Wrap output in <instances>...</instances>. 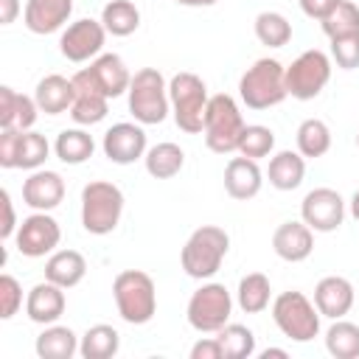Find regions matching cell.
Segmentation results:
<instances>
[{
  "instance_id": "obj_1",
  "label": "cell",
  "mask_w": 359,
  "mask_h": 359,
  "mask_svg": "<svg viewBox=\"0 0 359 359\" xmlns=\"http://www.w3.org/2000/svg\"><path fill=\"white\" fill-rule=\"evenodd\" d=\"M112 297L121 320L129 325H146L157 314V289L143 269L118 272L112 280Z\"/></svg>"
},
{
  "instance_id": "obj_2",
  "label": "cell",
  "mask_w": 359,
  "mask_h": 359,
  "mask_svg": "<svg viewBox=\"0 0 359 359\" xmlns=\"http://www.w3.org/2000/svg\"><path fill=\"white\" fill-rule=\"evenodd\" d=\"M227 250H230V236L216 224H202L188 236L180 252V264L188 278L205 280L219 272Z\"/></svg>"
},
{
  "instance_id": "obj_3",
  "label": "cell",
  "mask_w": 359,
  "mask_h": 359,
  "mask_svg": "<svg viewBox=\"0 0 359 359\" xmlns=\"http://www.w3.org/2000/svg\"><path fill=\"white\" fill-rule=\"evenodd\" d=\"M238 95L250 109H269L278 107L289 90H286V67L278 59H258L252 67L244 70L238 79Z\"/></svg>"
},
{
  "instance_id": "obj_4",
  "label": "cell",
  "mask_w": 359,
  "mask_h": 359,
  "mask_svg": "<svg viewBox=\"0 0 359 359\" xmlns=\"http://www.w3.org/2000/svg\"><path fill=\"white\" fill-rule=\"evenodd\" d=\"M129 95V112L137 123L151 126L163 123L165 115L171 112V98H168V84L157 67H140L132 76V84L126 90Z\"/></svg>"
},
{
  "instance_id": "obj_5",
  "label": "cell",
  "mask_w": 359,
  "mask_h": 359,
  "mask_svg": "<svg viewBox=\"0 0 359 359\" xmlns=\"http://www.w3.org/2000/svg\"><path fill=\"white\" fill-rule=\"evenodd\" d=\"M123 213V191L115 182L93 180L81 191V227L90 236H107L118 227Z\"/></svg>"
},
{
  "instance_id": "obj_6",
  "label": "cell",
  "mask_w": 359,
  "mask_h": 359,
  "mask_svg": "<svg viewBox=\"0 0 359 359\" xmlns=\"http://www.w3.org/2000/svg\"><path fill=\"white\" fill-rule=\"evenodd\" d=\"M168 98H171V115L174 123L188 132V135H199L205 129V112H208V87L196 73H177L168 81Z\"/></svg>"
},
{
  "instance_id": "obj_7",
  "label": "cell",
  "mask_w": 359,
  "mask_h": 359,
  "mask_svg": "<svg viewBox=\"0 0 359 359\" xmlns=\"http://www.w3.org/2000/svg\"><path fill=\"white\" fill-rule=\"evenodd\" d=\"M244 118H241V109L236 104L233 95L227 93H219V95H210L208 101V112H205V146L216 154H230V151H238V140H241V132H244Z\"/></svg>"
},
{
  "instance_id": "obj_8",
  "label": "cell",
  "mask_w": 359,
  "mask_h": 359,
  "mask_svg": "<svg viewBox=\"0 0 359 359\" xmlns=\"http://www.w3.org/2000/svg\"><path fill=\"white\" fill-rule=\"evenodd\" d=\"M272 320L280 328V334L294 342H311L320 334V311L297 289L280 292L272 300Z\"/></svg>"
},
{
  "instance_id": "obj_9",
  "label": "cell",
  "mask_w": 359,
  "mask_h": 359,
  "mask_svg": "<svg viewBox=\"0 0 359 359\" xmlns=\"http://www.w3.org/2000/svg\"><path fill=\"white\" fill-rule=\"evenodd\" d=\"M132 76L126 70V62L118 53H101L90 62V67H81L73 76L76 93H98L104 98H118L129 90Z\"/></svg>"
},
{
  "instance_id": "obj_10",
  "label": "cell",
  "mask_w": 359,
  "mask_h": 359,
  "mask_svg": "<svg viewBox=\"0 0 359 359\" xmlns=\"http://www.w3.org/2000/svg\"><path fill=\"white\" fill-rule=\"evenodd\" d=\"M230 311H233V297L224 289V283H202L185 309L188 325L199 334H216L219 328H224L230 323Z\"/></svg>"
},
{
  "instance_id": "obj_11",
  "label": "cell",
  "mask_w": 359,
  "mask_h": 359,
  "mask_svg": "<svg viewBox=\"0 0 359 359\" xmlns=\"http://www.w3.org/2000/svg\"><path fill=\"white\" fill-rule=\"evenodd\" d=\"M331 79V59L328 53L311 48L303 50L289 67H286V90L297 101H311L323 93V87Z\"/></svg>"
},
{
  "instance_id": "obj_12",
  "label": "cell",
  "mask_w": 359,
  "mask_h": 359,
  "mask_svg": "<svg viewBox=\"0 0 359 359\" xmlns=\"http://www.w3.org/2000/svg\"><path fill=\"white\" fill-rule=\"evenodd\" d=\"M62 241V227L48 210H34L22 219V224L14 233V244L25 258H42L53 252Z\"/></svg>"
},
{
  "instance_id": "obj_13",
  "label": "cell",
  "mask_w": 359,
  "mask_h": 359,
  "mask_svg": "<svg viewBox=\"0 0 359 359\" xmlns=\"http://www.w3.org/2000/svg\"><path fill=\"white\" fill-rule=\"evenodd\" d=\"M107 39V28L101 20H76L70 22L59 36V50L67 62H90L101 53Z\"/></svg>"
},
{
  "instance_id": "obj_14",
  "label": "cell",
  "mask_w": 359,
  "mask_h": 359,
  "mask_svg": "<svg viewBox=\"0 0 359 359\" xmlns=\"http://www.w3.org/2000/svg\"><path fill=\"white\" fill-rule=\"evenodd\" d=\"M300 219L314 233H331L345 219V199L334 188H314L300 202Z\"/></svg>"
},
{
  "instance_id": "obj_15",
  "label": "cell",
  "mask_w": 359,
  "mask_h": 359,
  "mask_svg": "<svg viewBox=\"0 0 359 359\" xmlns=\"http://www.w3.org/2000/svg\"><path fill=\"white\" fill-rule=\"evenodd\" d=\"M101 149H104V157L118 163V165H129L140 157H146V132H143V123H129V121H121V123H112L107 132H104V140H101Z\"/></svg>"
},
{
  "instance_id": "obj_16",
  "label": "cell",
  "mask_w": 359,
  "mask_h": 359,
  "mask_svg": "<svg viewBox=\"0 0 359 359\" xmlns=\"http://www.w3.org/2000/svg\"><path fill=\"white\" fill-rule=\"evenodd\" d=\"M65 199V180L56 171L36 168L22 182V202L34 210H53Z\"/></svg>"
},
{
  "instance_id": "obj_17",
  "label": "cell",
  "mask_w": 359,
  "mask_h": 359,
  "mask_svg": "<svg viewBox=\"0 0 359 359\" xmlns=\"http://www.w3.org/2000/svg\"><path fill=\"white\" fill-rule=\"evenodd\" d=\"M272 250L278 258L289 264L306 261L314 250V230L306 222H283L272 233Z\"/></svg>"
},
{
  "instance_id": "obj_18",
  "label": "cell",
  "mask_w": 359,
  "mask_h": 359,
  "mask_svg": "<svg viewBox=\"0 0 359 359\" xmlns=\"http://www.w3.org/2000/svg\"><path fill=\"white\" fill-rule=\"evenodd\" d=\"M65 306H67L65 289L50 283V280H42V283L31 286V292L25 297V314L36 325H53L65 314Z\"/></svg>"
},
{
  "instance_id": "obj_19",
  "label": "cell",
  "mask_w": 359,
  "mask_h": 359,
  "mask_svg": "<svg viewBox=\"0 0 359 359\" xmlns=\"http://www.w3.org/2000/svg\"><path fill=\"white\" fill-rule=\"evenodd\" d=\"M73 14V0H28L22 11V22L31 34H53Z\"/></svg>"
},
{
  "instance_id": "obj_20",
  "label": "cell",
  "mask_w": 359,
  "mask_h": 359,
  "mask_svg": "<svg viewBox=\"0 0 359 359\" xmlns=\"http://www.w3.org/2000/svg\"><path fill=\"white\" fill-rule=\"evenodd\" d=\"M314 306L320 317L339 320L353 306V283L342 275H328L314 286Z\"/></svg>"
},
{
  "instance_id": "obj_21",
  "label": "cell",
  "mask_w": 359,
  "mask_h": 359,
  "mask_svg": "<svg viewBox=\"0 0 359 359\" xmlns=\"http://www.w3.org/2000/svg\"><path fill=\"white\" fill-rule=\"evenodd\" d=\"M264 185V174L258 168L255 160L238 154V157H230V163L224 165V191L227 196L238 199V202H247L252 196H258Z\"/></svg>"
},
{
  "instance_id": "obj_22",
  "label": "cell",
  "mask_w": 359,
  "mask_h": 359,
  "mask_svg": "<svg viewBox=\"0 0 359 359\" xmlns=\"http://www.w3.org/2000/svg\"><path fill=\"white\" fill-rule=\"evenodd\" d=\"M34 101L39 107V112L45 115H62V112H70L73 101H76V87H73V79H65L59 73H50L45 79L36 81V90H34Z\"/></svg>"
},
{
  "instance_id": "obj_23",
  "label": "cell",
  "mask_w": 359,
  "mask_h": 359,
  "mask_svg": "<svg viewBox=\"0 0 359 359\" xmlns=\"http://www.w3.org/2000/svg\"><path fill=\"white\" fill-rule=\"evenodd\" d=\"M84 275H87V261L79 250H56L45 261V280H50L62 289L79 286L84 280Z\"/></svg>"
},
{
  "instance_id": "obj_24",
  "label": "cell",
  "mask_w": 359,
  "mask_h": 359,
  "mask_svg": "<svg viewBox=\"0 0 359 359\" xmlns=\"http://www.w3.org/2000/svg\"><path fill=\"white\" fill-rule=\"evenodd\" d=\"M266 177H269V185L272 188H278V191H294V188H300V182L306 177V157L300 151L283 149V151H278L269 160Z\"/></svg>"
},
{
  "instance_id": "obj_25",
  "label": "cell",
  "mask_w": 359,
  "mask_h": 359,
  "mask_svg": "<svg viewBox=\"0 0 359 359\" xmlns=\"http://www.w3.org/2000/svg\"><path fill=\"white\" fill-rule=\"evenodd\" d=\"M79 337L67 325H45V331L36 337L34 351L39 359H70L79 353Z\"/></svg>"
},
{
  "instance_id": "obj_26",
  "label": "cell",
  "mask_w": 359,
  "mask_h": 359,
  "mask_svg": "<svg viewBox=\"0 0 359 359\" xmlns=\"http://www.w3.org/2000/svg\"><path fill=\"white\" fill-rule=\"evenodd\" d=\"M53 151L62 163L67 165H81L93 157L95 151V140L93 135H87L84 129H62L56 135V143H53Z\"/></svg>"
},
{
  "instance_id": "obj_27",
  "label": "cell",
  "mask_w": 359,
  "mask_h": 359,
  "mask_svg": "<svg viewBox=\"0 0 359 359\" xmlns=\"http://www.w3.org/2000/svg\"><path fill=\"white\" fill-rule=\"evenodd\" d=\"M143 163H146V171L154 177V180H171V177H177L180 171H182V165H185V151L177 146V143H157V146H151L149 151H146V157H143Z\"/></svg>"
},
{
  "instance_id": "obj_28",
  "label": "cell",
  "mask_w": 359,
  "mask_h": 359,
  "mask_svg": "<svg viewBox=\"0 0 359 359\" xmlns=\"http://www.w3.org/2000/svg\"><path fill=\"white\" fill-rule=\"evenodd\" d=\"M118 351H121V334L107 323L87 328L79 342V353L84 359H112Z\"/></svg>"
},
{
  "instance_id": "obj_29",
  "label": "cell",
  "mask_w": 359,
  "mask_h": 359,
  "mask_svg": "<svg viewBox=\"0 0 359 359\" xmlns=\"http://www.w3.org/2000/svg\"><path fill=\"white\" fill-rule=\"evenodd\" d=\"M236 300L241 306V311L247 314H261L269 300H272V286H269V278L264 272H250L238 280V292H236Z\"/></svg>"
},
{
  "instance_id": "obj_30",
  "label": "cell",
  "mask_w": 359,
  "mask_h": 359,
  "mask_svg": "<svg viewBox=\"0 0 359 359\" xmlns=\"http://www.w3.org/2000/svg\"><path fill=\"white\" fill-rule=\"evenodd\" d=\"M101 22L112 36H129L140 28V11L132 0H109L101 11Z\"/></svg>"
},
{
  "instance_id": "obj_31",
  "label": "cell",
  "mask_w": 359,
  "mask_h": 359,
  "mask_svg": "<svg viewBox=\"0 0 359 359\" xmlns=\"http://www.w3.org/2000/svg\"><path fill=\"white\" fill-rule=\"evenodd\" d=\"M328 149H331V129H328V123L320 121V118H306L297 126V151L303 157H309V160H317Z\"/></svg>"
},
{
  "instance_id": "obj_32",
  "label": "cell",
  "mask_w": 359,
  "mask_h": 359,
  "mask_svg": "<svg viewBox=\"0 0 359 359\" xmlns=\"http://www.w3.org/2000/svg\"><path fill=\"white\" fill-rule=\"evenodd\" d=\"M325 351L334 359H356L359 356V325L348 320H334V325L325 331Z\"/></svg>"
},
{
  "instance_id": "obj_33",
  "label": "cell",
  "mask_w": 359,
  "mask_h": 359,
  "mask_svg": "<svg viewBox=\"0 0 359 359\" xmlns=\"http://www.w3.org/2000/svg\"><path fill=\"white\" fill-rule=\"evenodd\" d=\"M216 339L222 345L224 359H247V356L255 353V334L247 325L227 323L224 328L216 331Z\"/></svg>"
},
{
  "instance_id": "obj_34",
  "label": "cell",
  "mask_w": 359,
  "mask_h": 359,
  "mask_svg": "<svg viewBox=\"0 0 359 359\" xmlns=\"http://www.w3.org/2000/svg\"><path fill=\"white\" fill-rule=\"evenodd\" d=\"M255 36L266 48H283L292 39V22L280 11H261L255 17Z\"/></svg>"
},
{
  "instance_id": "obj_35",
  "label": "cell",
  "mask_w": 359,
  "mask_h": 359,
  "mask_svg": "<svg viewBox=\"0 0 359 359\" xmlns=\"http://www.w3.org/2000/svg\"><path fill=\"white\" fill-rule=\"evenodd\" d=\"M320 25H323V34L328 39L359 34V6L353 0H339V6L325 20H320Z\"/></svg>"
},
{
  "instance_id": "obj_36",
  "label": "cell",
  "mask_w": 359,
  "mask_h": 359,
  "mask_svg": "<svg viewBox=\"0 0 359 359\" xmlns=\"http://www.w3.org/2000/svg\"><path fill=\"white\" fill-rule=\"evenodd\" d=\"M109 112V98L98 95V93H76V101L70 107V118L79 126H93L101 123Z\"/></svg>"
},
{
  "instance_id": "obj_37",
  "label": "cell",
  "mask_w": 359,
  "mask_h": 359,
  "mask_svg": "<svg viewBox=\"0 0 359 359\" xmlns=\"http://www.w3.org/2000/svg\"><path fill=\"white\" fill-rule=\"evenodd\" d=\"M50 154V143L45 135L34 132V129H25L22 137H20V151H17V168H25V171H36Z\"/></svg>"
},
{
  "instance_id": "obj_38",
  "label": "cell",
  "mask_w": 359,
  "mask_h": 359,
  "mask_svg": "<svg viewBox=\"0 0 359 359\" xmlns=\"http://www.w3.org/2000/svg\"><path fill=\"white\" fill-rule=\"evenodd\" d=\"M272 149H275V132H272L269 126H261V123L244 126L241 140H238V154H244V157H250V160H261V157H266Z\"/></svg>"
},
{
  "instance_id": "obj_39",
  "label": "cell",
  "mask_w": 359,
  "mask_h": 359,
  "mask_svg": "<svg viewBox=\"0 0 359 359\" xmlns=\"http://www.w3.org/2000/svg\"><path fill=\"white\" fill-rule=\"evenodd\" d=\"M22 306V286L14 275L3 272L0 275V317L3 320H11Z\"/></svg>"
},
{
  "instance_id": "obj_40",
  "label": "cell",
  "mask_w": 359,
  "mask_h": 359,
  "mask_svg": "<svg viewBox=\"0 0 359 359\" xmlns=\"http://www.w3.org/2000/svg\"><path fill=\"white\" fill-rule=\"evenodd\" d=\"M331 59L342 70H356L359 67V34L331 39Z\"/></svg>"
},
{
  "instance_id": "obj_41",
  "label": "cell",
  "mask_w": 359,
  "mask_h": 359,
  "mask_svg": "<svg viewBox=\"0 0 359 359\" xmlns=\"http://www.w3.org/2000/svg\"><path fill=\"white\" fill-rule=\"evenodd\" d=\"M20 137H22V129H17V126L0 132V165L3 168H17Z\"/></svg>"
},
{
  "instance_id": "obj_42",
  "label": "cell",
  "mask_w": 359,
  "mask_h": 359,
  "mask_svg": "<svg viewBox=\"0 0 359 359\" xmlns=\"http://www.w3.org/2000/svg\"><path fill=\"white\" fill-rule=\"evenodd\" d=\"M17 101H20V93L8 84L0 87V129H11L14 121H17Z\"/></svg>"
},
{
  "instance_id": "obj_43",
  "label": "cell",
  "mask_w": 359,
  "mask_h": 359,
  "mask_svg": "<svg viewBox=\"0 0 359 359\" xmlns=\"http://www.w3.org/2000/svg\"><path fill=\"white\" fill-rule=\"evenodd\" d=\"M36 112H39V107H36V101L31 98V95H22L20 93V101H17V121H14V126L17 129H31L34 123H36Z\"/></svg>"
},
{
  "instance_id": "obj_44",
  "label": "cell",
  "mask_w": 359,
  "mask_h": 359,
  "mask_svg": "<svg viewBox=\"0 0 359 359\" xmlns=\"http://www.w3.org/2000/svg\"><path fill=\"white\" fill-rule=\"evenodd\" d=\"M337 6H339V0H300L303 14L311 20H325Z\"/></svg>"
},
{
  "instance_id": "obj_45",
  "label": "cell",
  "mask_w": 359,
  "mask_h": 359,
  "mask_svg": "<svg viewBox=\"0 0 359 359\" xmlns=\"http://www.w3.org/2000/svg\"><path fill=\"white\" fill-rule=\"evenodd\" d=\"M191 359H224L222 353V345L216 337H208V339H199L194 348H191Z\"/></svg>"
},
{
  "instance_id": "obj_46",
  "label": "cell",
  "mask_w": 359,
  "mask_h": 359,
  "mask_svg": "<svg viewBox=\"0 0 359 359\" xmlns=\"http://www.w3.org/2000/svg\"><path fill=\"white\" fill-rule=\"evenodd\" d=\"M0 202H3V213H6L3 227H0V236L8 241V238L17 233V230H14V227H17V222H14V205H11V196H8V191H6V188L0 191Z\"/></svg>"
},
{
  "instance_id": "obj_47",
  "label": "cell",
  "mask_w": 359,
  "mask_h": 359,
  "mask_svg": "<svg viewBox=\"0 0 359 359\" xmlns=\"http://www.w3.org/2000/svg\"><path fill=\"white\" fill-rule=\"evenodd\" d=\"M20 14V0H0V22L11 25Z\"/></svg>"
},
{
  "instance_id": "obj_48",
  "label": "cell",
  "mask_w": 359,
  "mask_h": 359,
  "mask_svg": "<svg viewBox=\"0 0 359 359\" xmlns=\"http://www.w3.org/2000/svg\"><path fill=\"white\" fill-rule=\"evenodd\" d=\"M180 6H191V8H202V6H213L216 0H174Z\"/></svg>"
},
{
  "instance_id": "obj_49",
  "label": "cell",
  "mask_w": 359,
  "mask_h": 359,
  "mask_svg": "<svg viewBox=\"0 0 359 359\" xmlns=\"http://www.w3.org/2000/svg\"><path fill=\"white\" fill-rule=\"evenodd\" d=\"M351 216L359 222V188L353 191V196H351Z\"/></svg>"
},
{
  "instance_id": "obj_50",
  "label": "cell",
  "mask_w": 359,
  "mask_h": 359,
  "mask_svg": "<svg viewBox=\"0 0 359 359\" xmlns=\"http://www.w3.org/2000/svg\"><path fill=\"white\" fill-rule=\"evenodd\" d=\"M261 356H264V359H269V356H280V359H286V356H289V353H286V351H283V348H266V351H264V353H261Z\"/></svg>"
},
{
  "instance_id": "obj_51",
  "label": "cell",
  "mask_w": 359,
  "mask_h": 359,
  "mask_svg": "<svg viewBox=\"0 0 359 359\" xmlns=\"http://www.w3.org/2000/svg\"><path fill=\"white\" fill-rule=\"evenodd\" d=\"M356 149H359V132H356Z\"/></svg>"
}]
</instances>
